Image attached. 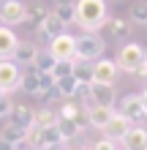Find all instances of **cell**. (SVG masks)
<instances>
[{
  "instance_id": "cell-35",
  "label": "cell",
  "mask_w": 147,
  "mask_h": 150,
  "mask_svg": "<svg viewBox=\"0 0 147 150\" xmlns=\"http://www.w3.org/2000/svg\"><path fill=\"white\" fill-rule=\"evenodd\" d=\"M139 96H142V107H144V115H147V87H144Z\"/></svg>"
},
{
  "instance_id": "cell-34",
  "label": "cell",
  "mask_w": 147,
  "mask_h": 150,
  "mask_svg": "<svg viewBox=\"0 0 147 150\" xmlns=\"http://www.w3.org/2000/svg\"><path fill=\"white\" fill-rule=\"evenodd\" d=\"M139 76L147 79V52H144V60H142V68H139Z\"/></svg>"
},
{
  "instance_id": "cell-15",
  "label": "cell",
  "mask_w": 147,
  "mask_h": 150,
  "mask_svg": "<svg viewBox=\"0 0 147 150\" xmlns=\"http://www.w3.org/2000/svg\"><path fill=\"white\" fill-rule=\"evenodd\" d=\"M36 57H38V47H36V44H30V41H19V44H16V49H14V63L16 66H33V63H36Z\"/></svg>"
},
{
  "instance_id": "cell-26",
  "label": "cell",
  "mask_w": 147,
  "mask_h": 150,
  "mask_svg": "<svg viewBox=\"0 0 147 150\" xmlns=\"http://www.w3.org/2000/svg\"><path fill=\"white\" fill-rule=\"evenodd\" d=\"M55 123H57V112H55V109H49V107H41V109H36V126H38V128L55 126Z\"/></svg>"
},
{
  "instance_id": "cell-21",
  "label": "cell",
  "mask_w": 147,
  "mask_h": 150,
  "mask_svg": "<svg viewBox=\"0 0 147 150\" xmlns=\"http://www.w3.org/2000/svg\"><path fill=\"white\" fill-rule=\"evenodd\" d=\"M106 30L112 38H131V22L123 19V16H109Z\"/></svg>"
},
{
  "instance_id": "cell-23",
  "label": "cell",
  "mask_w": 147,
  "mask_h": 150,
  "mask_svg": "<svg viewBox=\"0 0 147 150\" xmlns=\"http://www.w3.org/2000/svg\"><path fill=\"white\" fill-rule=\"evenodd\" d=\"M74 79L79 85H93V63H90V60H79V57H76V63H74Z\"/></svg>"
},
{
  "instance_id": "cell-33",
  "label": "cell",
  "mask_w": 147,
  "mask_h": 150,
  "mask_svg": "<svg viewBox=\"0 0 147 150\" xmlns=\"http://www.w3.org/2000/svg\"><path fill=\"white\" fill-rule=\"evenodd\" d=\"M38 98H41V101H63V96H60V90H57V85H52L49 90H44V93L38 96Z\"/></svg>"
},
{
  "instance_id": "cell-25",
  "label": "cell",
  "mask_w": 147,
  "mask_h": 150,
  "mask_svg": "<svg viewBox=\"0 0 147 150\" xmlns=\"http://www.w3.org/2000/svg\"><path fill=\"white\" fill-rule=\"evenodd\" d=\"M46 16H49V8H46L44 3H33V6L27 8V19H25V22H30L33 28H38Z\"/></svg>"
},
{
  "instance_id": "cell-19",
  "label": "cell",
  "mask_w": 147,
  "mask_h": 150,
  "mask_svg": "<svg viewBox=\"0 0 147 150\" xmlns=\"http://www.w3.org/2000/svg\"><path fill=\"white\" fill-rule=\"evenodd\" d=\"M63 145H65V139L60 137L57 123H55V126L41 128V150H57V147H63Z\"/></svg>"
},
{
  "instance_id": "cell-16",
  "label": "cell",
  "mask_w": 147,
  "mask_h": 150,
  "mask_svg": "<svg viewBox=\"0 0 147 150\" xmlns=\"http://www.w3.org/2000/svg\"><path fill=\"white\" fill-rule=\"evenodd\" d=\"M16 44H19L16 33L11 28H6V25H0V60H11Z\"/></svg>"
},
{
  "instance_id": "cell-36",
  "label": "cell",
  "mask_w": 147,
  "mask_h": 150,
  "mask_svg": "<svg viewBox=\"0 0 147 150\" xmlns=\"http://www.w3.org/2000/svg\"><path fill=\"white\" fill-rule=\"evenodd\" d=\"M0 150H16L14 145H8V142H3V139H0Z\"/></svg>"
},
{
  "instance_id": "cell-22",
  "label": "cell",
  "mask_w": 147,
  "mask_h": 150,
  "mask_svg": "<svg viewBox=\"0 0 147 150\" xmlns=\"http://www.w3.org/2000/svg\"><path fill=\"white\" fill-rule=\"evenodd\" d=\"M19 87H22L25 93H30V96H38V93H41V74L30 66L27 71H22V82H19Z\"/></svg>"
},
{
  "instance_id": "cell-7",
  "label": "cell",
  "mask_w": 147,
  "mask_h": 150,
  "mask_svg": "<svg viewBox=\"0 0 147 150\" xmlns=\"http://www.w3.org/2000/svg\"><path fill=\"white\" fill-rule=\"evenodd\" d=\"M22 82V71L14 60H0V90L3 93H11L16 90Z\"/></svg>"
},
{
  "instance_id": "cell-30",
  "label": "cell",
  "mask_w": 147,
  "mask_h": 150,
  "mask_svg": "<svg viewBox=\"0 0 147 150\" xmlns=\"http://www.w3.org/2000/svg\"><path fill=\"white\" fill-rule=\"evenodd\" d=\"M33 68H36L38 74H52V68H55V57L49 55V52H38L36 63H33Z\"/></svg>"
},
{
  "instance_id": "cell-39",
  "label": "cell",
  "mask_w": 147,
  "mask_h": 150,
  "mask_svg": "<svg viewBox=\"0 0 147 150\" xmlns=\"http://www.w3.org/2000/svg\"><path fill=\"white\" fill-rule=\"evenodd\" d=\"M0 93H3V90H0Z\"/></svg>"
},
{
  "instance_id": "cell-14",
  "label": "cell",
  "mask_w": 147,
  "mask_h": 150,
  "mask_svg": "<svg viewBox=\"0 0 147 150\" xmlns=\"http://www.w3.org/2000/svg\"><path fill=\"white\" fill-rule=\"evenodd\" d=\"M123 150H147V128L142 126H131V131L123 137Z\"/></svg>"
},
{
  "instance_id": "cell-3",
  "label": "cell",
  "mask_w": 147,
  "mask_h": 150,
  "mask_svg": "<svg viewBox=\"0 0 147 150\" xmlns=\"http://www.w3.org/2000/svg\"><path fill=\"white\" fill-rule=\"evenodd\" d=\"M103 49H106V41L98 33H82V36H76V57L79 60L96 63L98 57H103Z\"/></svg>"
},
{
  "instance_id": "cell-17",
  "label": "cell",
  "mask_w": 147,
  "mask_h": 150,
  "mask_svg": "<svg viewBox=\"0 0 147 150\" xmlns=\"http://www.w3.org/2000/svg\"><path fill=\"white\" fill-rule=\"evenodd\" d=\"M52 14H55L65 28H68V25H74L76 22V0H55Z\"/></svg>"
},
{
  "instance_id": "cell-11",
  "label": "cell",
  "mask_w": 147,
  "mask_h": 150,
  "mask_svg": "<svg viewBox=\"0 0 147 150\" xmlns=\"http://www.w3.org/2000/svg\"><path fill=\"white\" fill-rule=\"evenodd\" d=\"M90 104H98V107H115V85L93 82L90 85Z\"/></svg>"
},
{
  "instance_id": "cell-10",
  "label": "cell",
  "mask_w": 147,
  "mask_h": 150,
  "mask_svg": "<svg viewBox=\"0 0 147 150\" xmlns=\"http://www.w3.org/2000/svg\"><path fill=\"white\" fill-rule=\"evenodd\" d=\"M128 131H131V123H128L123 115H117V112H115V117H112L106 126H103L101 134L106 137V139H112V142H123V137L128 134Z\"/></svg>"
},
{
  "instance_id": "cell-12",
  "label": "cell",
  "mask_w": 147,
  "mask_h": 150,
  "mask_svg": "<svg viewBox=\"0 0 147 150\" xmlns=\"http://www.w3.org/2000/svg\"><path fill=\"white\" fill-rule=\"evenodd\" d=\"M115 117V107H98V104H90L87 107V126L103 131V126Z\"/></svg>"
},
{
  "instance_id": "cell-24",
  "label": "cell",
  "mask_w": 147,
  "mask_h": 150,
  "mask_svg": "<svg viewBox=\"0 0 147 150\" xmlns=\"http://www.w3.org/2000/svg\"><path fill=\"white\" fill-rule=\"evenodd\" d=\"M57 131H60V137H63L65 142H71V139H76V137L82 134V126H79V123H74V120L57 117Z\"/></svg>"
},
{
  "instance_id": "cell-6",
  "label": "cell",
  "mask_w": 147,
  "mask_h": 150,
  "mask_svg": "<svg viewBox=\"0 0 147 150\" xmlns=\"http://www.w3.org/2000/svg\"><path fill=\"white\" fill-rule=\"evenodd\" d=\"M27 19V6L19 3V0H3L0 6V22L6 28H14V25H22Z\"/></svg>"
},
{
  "instance_id": "cell-5",
  "label": "cell",
  "mask_w": 147,
  "mask_h": 150,
  "mask_svg": "<svg viewBox=\"0 0 147 150\" xmlns=\"http://www.w3.org/2000/svg\"><path fill=\"white\" fill-rule=\"evenodd\" d=\"M46 52H49L55 60H74V57H76V36H71V33H63V36L52 38Z\"/></svg>"
},
{
  "instance_id": "cell-32",
  "label": "cell",
  "mask_w": 147,
  "mask_h": 150,
  "mask_svg": "<svg viewBox=\"0 0 147 150\" xmlns=\"http://www.w3.org/2000/svg\"><path fill=\"white\" fill-rule=\"evenodd\" d=\"M117 145H120V142H112V139L103 137V139H98V142H93V145H90V150H120Z\"/></svg>"
},
{
  "instance_id": "cell-4",
  "label": "cell",
  "mask_w": 147,
  "mask_h": 150,
  "mask_svg": "<svg viewBox=\"0 0 147 150\" xmlns=\"http://www.w3.org/2000/svg\"><path fill=\"white\" fill-rule=\"evenodd\" d=\"M117 115H123L131 126H139V123L147 117V115H144V107H142V96L139 93L123 96V101H120V107H117Z\"/></svg>"
},
{
  "instance_id": "cell-2",
  "label": "cell",
  "mask_w": 147,
  "mask_h": 150,
  "mask_svg": "<svg viewBox=\"0 0 147 150\" xmlns=\"http://www.w3.org/2000/svg\"><path fill=\"white\" fill-rule=\"evenodd\" d=\"M142 60H144V47H142V44L128 41L125 47L117 52L115 63H117V71H125V74H139Z\"/></svg>"
},
{
  "instance_id": "cell-31",
  "label": "cell",
  "mask_w": 147,
  "mask_h": 150,
  "mask_svg": "<svg viewBox=\"0 0 147 150\" xmlns=\"http://www.w3.org/2000/svg\"><path fill=\"white\" fill-rule=\"evenodd\" d=\"M14 109V101L8 98V93H0V117H8Z\"/></svg>"
},
{
  "instance_id": "cell-8",
  "label": "cell",
  "mask_w": 147,
  "mask_h": 150,
  "mask_svg": "<svg viewBox=\"0 0 147 150\" xmlns=\"http://www.w3.org/2000/svg\"><path fill=\"white\" fill-rule=\"evenodd\" d=\"M57 117L74 120V123H79V126L84 128V123H87V107H82V104L74 101V98H63V107H60Z\"/></svg>"
},
{
  "instance_id": "cell-13",
  "label": "cell",
  "mask_w": 147,
  "mask_h": 150,
  "mask_svg": "<svg viewBox=\"0 0 147 150\" xmlns=\"http://www.w3.org/2000/svg\"><path fill=\"white\" fill-rule=\"evenodd\" d=\"M11 123L14 126H19L25 131H30L33 126H36V109H30L27 104H14V109H11Z\"/></svg>"
},
{
  "instance_id": "cell-1",
  "label": "cell",
  "mask_w": 147,
  "mask_h": 150,
  "mask_svg": "<svg viewBox=\"0 0 147 150\" xmlns=\"http://www.w3.org/2000/svg\"><path fill=\"white\" fill-rule=\"evenodd\" d=\"M109 22L106 0H76V25L84 33H98Z\"/></svg>"
},
{
  "instance_id": "cell-20",
  "label": "cell",
  "mask_w": 147,
  "mask_h": 150,
  "mask_svg": "<svg viewBox=\"0 0 147 150\" xmlns=\"http://www.w3.org/2000/svg\"><path fill=\"white\" fill-rule=\"evenodd\" d=\"M0 139L8 142V145H14V147H19V145L27 142V131L14 126V123H8V126H3V131H0Z\"/></svg>"
},
{
  "instance_id": "cell-28",
  "label": "cell",
  "mask_w": 147,
  "mask_h": 150,
  "mask_svg": "<svg viewBox=\"0 0 147 150\" xmlns=\"http://www.w3.org/2000/svg\"><path fill=\"white\" fill-rule=\"evenodd\" d=\"M74 63H76V57L74 60H55V68H52V79H63V76H71L74 74Z\"/></svg>"
},
{
  "instance_id": "cell-27",
  "label": "cell",
  "mask_w": 147,
  "mask_h": 150,
  "mask_svg": "<svg viewBox=\"0 0 147 150\" xmlns=\"http://www.w3.org/2000/svg\"><path fill=\"white\" fill-rule=\"evenodd\" d=\"M128 16H131L134 25H142V28H147V3L144 0H139V3L131 6V11H128Z\"/></svg>"
},
{
  "instance_id": "cell-40",
  "label": "cell",
  "mask_w": 147,
  "mask_h": 150,
  "mask_svg": "<svg viewBox=\"0 0 147 150\" xmlns=\"http://www.w3.org/2000/svg\"><path fill=\"white\" fill-rule=\"evenodd\" d=\"M115 3H117V0H115Z\"/></svg>"
},
{
  "instance_id": "cell-9",
  "label": "cell",
  "mask_w": 147,
  "mask_h": 150,
  "mask_svg": "<svg viewBox=\"0 0 147 150\" xmlns=\"http://www.w3.org/2000/svg\"><path fill=\"white\" fill-rule=\"evenodd\" d=\"M117 79V63L115 60H103L98 57L93 63V82H103V85H115Z\"/></svg>"
},
{
  "instance_id": "cell-38",
  "label": "cell",
  "mask_w": 147,
  "mask_h": 150,
  "mask_svg": "<svg viewBox=\"0 0 147 150\" xmlns=\"http://www.w3.org/2000/svg\"><path fill=\"white\" fill-rule=\"evenodd\" d=\"M27 150H36V147H27Z\"/></svg>"
},
{
  "instance_id": "cell-29",
  "label": "cell",
  "mask_w": 147,
  "mask_h": 150,
  "mask_svg": "<svg viewBox=\"0 0 147 150\" xmlns=\"http://www.w3.org/2000/svg\"><path fill=\"white\" fill-rule=\"evenodd\" d=\"M57 90H60V96L63 98H74V93H76V87H79V82L74 79V74L71 76H63V79H57Z\"/></svg>"
},
{
  "instance_id": "cell-18",
  "label": "cell",
  "mask_w": 147,
  "mask_h": 150,
  "mask_svg": "<svg viewBox=\"0 0 147 150\" xmlns=\"http://www.w3.org/2000/svg\"><path fill=\"white\" fill-rule=\"evenodd\" d=\"M36 30H38V36H41V38H49V41H52V38H57V36H63V33H65V25L49 11V16L38 25Z\"/></svg>"
},
{
  "instance_id": "cell-37",
  "label": "cell",
  "mask_w": 147,
  "mask_h": 150,
  "mask_svg": "<svg viewBox=\"0 0 147 150\" xmlns=\"http://www.w3.org/2000/svg\"><path fill=\"white\" fill-rule=\"evenodd\" d=\"M65 150H79V147H65Z\"/></svg>"
}]
</instances>
